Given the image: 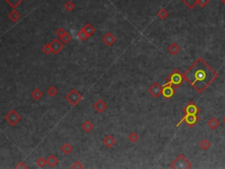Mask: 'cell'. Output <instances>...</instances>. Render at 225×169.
I'll use <instances>...</instances> for the list:
<instances>
[{"label": "cell", "instance_id": "cell-37", "mask_svg": "<svg viewBox=\"0 0 225 169\" xmlns=\"http://www.w3.org/2000/svg\"><path fill=\"white\" fill-rule=\"evenodd\" d=\"M221 1H222V3H223V5L225 6V0H221Z\"/></svg>", "mask_w": 225, "mask_h": 169}, {"label": "cell", "instance_id": "cell-12", "mask_svg": "<svg viewBox=\"0 0 225 169\" xmlns=\"http://www.w3.org/2000/svg\"><path fill=\"white\" fill-rule=\"evenodd\" d=\"M93 108L98 113V114H101L105 111V109L107 108V105L105 101L101 99L98 100L94 104H93Z\"/></svg>", "mask_w": 225, "mask_h": 169}, {"label": "cell", "instance_id": "cell-11", "mask_svg": "<svg viewBox=\"0 0 225 169\" xmlns=\"http://www.w3.org/2000/svg\"><path fill=\"white\" fill-rule=\"evenodd\" d=\"M102 42H104L107 47H110V46H112L116 42V37L112 35L111 32H107L102 37Z\"/></svg>", "mask_w": 225, "mask_h": 169}, {"label": "cell", "instance_id": "cell-7", "mask_svg": "<svg viewBox=\"0 0 225 169\" xmlns=\"http://www.w3.org/2000/svg\"><path fill=\"white\" fill-rule=\"evenodd\" d=\"M162 89L163 85H161L158 82H155L149 87L148 92L153 98L157 99L162 94Z\"/></svg>", "mask_w": 225, "mask_h": 169}, {"label": "cell", "instance_id": "cell-23", "mask_svg": "<svg viewBox=\"0 0 225 169\" xmlns=\"http://www.w3.org/2000/svg\"><path fill=\"white\" fill-rule=\"evenodd\" d=\"M210 142L208 140V139H203V140L201 141V143H200V147L201 148L203 151H208L210 148Z\"/></svg>", "mask_w": 225, "mask_h": 169}, {"label": "cell", "instance_id": "cell-38", "mask_svg": "<svg viewBox=\"0 0 225 169\" xmlns=\"http://www.w3.org/2000/svg\"><path fill=\"white\" fill-rule=\"evenodd\" d=\"M223 123L225 124V116H224V118H223Z\"/></svg>", "mask_w": 225, "mask_h": 169}, {"label": "cell", "instance_id": "cell-16", "mask_svg": "<svg viewBox=\"0 0 225 169\" xmlns=\"http://www.w3.org/2000/svg\"><path fill=\"white\" fill-rule=\"evenodd\" d=\"M73 150H74V147L70 145V143H68V142L64 143L63 145H62V147H61L62 152L64 153L65 155H70L72 152Z\"/></svg>", "mask_w": 225, "mask_h": 169}, {"label": "cell", "instance_id": "cell-15", "mask_svg": "<svg viewBox=\"0 0 225 169\" xmlns=\"http://www.w3.org/2000/svg\"><path fill=\"white\" fill-rule=\"evenodd\" d=\"M46 161H47V164L49 165L50 167H55L56 166L58 165V163H59V159L56 156L52 154L48 157V159L46 160Z\"/></svg>", "mask_w": 225, "mask_h": 169}, {"label": "cell", "instance_id": "cell-31", "mask_svg": "<svg viewBox=\"0 0 225 169\" xmlns=\"http://www.w3.org/2000/svg\"><path fill=\"white\" fill-rule=\"evenodd\" d=\"M42 52L45 54V55H49V54H51L52 53V49H51V47H50V44H45L43 47H42Z\"/></svg>", "mask_w": 225, "mask_h": 169}, {"label": "cell", "instance_id": "cell-13", "mask_svg": "<svg viewBox=\"0 0 225 169\" xmlns=\"http://www.w3.org/2000/svg\"><path fill=\"white\" fill-rule=\"evenodd\" d=\"M102 143L106 148H112L116 144V140L112 135H106L105 138L102 141Z\"/></svg>", "mask_w": 225, "mask_h": 169}, {"label": "cell", "instance_id": "cell-8", "mask_svg": "<svg viewBox=\"0 0 225 169\" xmlns=\"http://www.w3.org/2000/svg\"><path fill=\"white\" fill-rule=\"evenodd\" d=\"M49 44H50V47L52 49V53L55 55L59 54L64 49V43L57 38L54 39Z\"/></svg>", "mask_w": 225, "mask_h": 169}, {"label": "cell", "instance_id": "cell-27", "mask_svg": "<svg viewBox=\"0 0 225 169\" xmlns=\"http://www.w3.org/2000/svg\"><path fill=\"white\" fill-rule=\"evenodd\" d=\"M182 1L186 5V6L188 7L189 9H194V7L196 6L198 0H182Z\"/></svg>", "mask_w": 225, "mask_h": 169}, {"label": "cell", "instance_id": "cell-1", "mask_svg": "<svg viewBox=\"0 0 225 169\" xmlns=\"http://www.w3.org/2000/svg\"><path fill=\"white\" fill-rule=\"evenodd\" d=\"M183 77L199 93H202L217 78L218 74L204 59L199 57L184 72Z\"/></svg>", "mask_w": 225, "mask_h": 169}, {"label": "cell", "instance_id": "cell-9", "mask_svg": "<svg viewBox=\"0 0 225 169\" xmlns=\"http://www.w3.org/2000/svg\"><path fill=\"white\" fill-rule=\"evenodd\" d=\"M200 109L194 101H190L187 106L183 109V113L185 115H198Z\"/></svg>", "mask_w": 225, "mask_h": 169}, {"label": "cell", "instance_id": "cell-3", "mask_svg": "<svg viewBox=\"0 0 225 169\" xmlns=\"http://www.w3.org/2000/svg\"><path fill=\"white\" fill-rule=\"evenodd\" d=\"M170 167H171L172 168L188 169L192 167V165H191V163L187 160V159H186L184 155L180 154L176 158L175 160H173V161L171 163Z\"/></svg>", "mask_w": 225, "mask_h": 169}, {"label": "cell", "instance_id": "cell-22", "mask_svg": "<svg viewBox=\"0 0 225 169\" xmlns=\"http://www.w3.org/2000/svg\"><path fill=\"white\" fill-rule=\"evenodd\" d=\"M157 16H158V18L162 20V21H164L167 17L169 16V13L167 12V10L166 9H164V8H162L160 9L158 12H157Z\"/></svg>", "mask_w": 225, "mask_h": 169}, {"label": "cell", "instance_id": "cell-6", "mask_svg": "<svg viewBox=\"0 0 225 169\" xmlns=\"http://www.w3.org/2000/svg\"><path fill=\"white\" fill-rule=\"evenodd\" d=\"M199 120H200V118H199L198 115H185L182 119L178 122V124L176 125V127L179 128L183 122H186L187 126L194 127L198 122Z\"/></svg>", "mask_w": 225, "mask_h": 169}, {"label": "cell", "instance_id": "cell-36", "mask_svg": "<svg viewBox=\"0 0 225 169\" xmlns=\"http://www.w3.org/2000/svg\"><path fill=\"white\" fill-rule=\"evenodd\" d=\"M14 168H18V169H25V168H28V167L24 163V162H20V163H18V165L17 166H15L14 167Z\"/></svg>", "mask_w": 225, "mask_h": 169}, {"label": "cell", "instance_id": "cell-5", "mask_svg": "<svg viewBox=\"0 0 225 169\" xmlns=\"http://www.w3.org/2000/svg\"><path fill=\"white\" fill-rule=\"evenodd\" d=\"M21 119H22V117H21L20 115L17 112L16 110H14V109H13L10 112L7 113L6 115V116H5V120L11 126L17 125L20 122Z\"/></svg>", "mask_w": 225, "mask_h": 169}, {"label": "cell", "instance_id": "cell-30", "mask_svg": "<svg viewBox=\"0 0 225 169\" xmlns=\"http://www.w3.org/2000/svg\"><path fill=\"white\" fill-rule=\"evenodd\" d=\"M60 39H61V41H62L64 44H68V43H70V42L71 41L72 36H71L70 34H68V33L66 32V34L63 35V37H61Z\"/></svg>", "mask_w": 225, "mask_h": 169}, {"label": "cell", "instance_id": "cell-19", "mask_svg": "<svg viewBox=\"0 0 225 169\" xmlns=\"http://www.w3.org/2000/svg\"><path fill=\"white\" fill-rule=\"evenodd\" d=\"M82 29H83L84 32L87 34V35H88L89 37H91V36H92V35H94V33H95V31H96V29L93 28L90 23H86V24L84 26V28H82Z\"/></svg>", "mask_w": 225, "mask_h": 169}, {"label": "cell", "instance_id": "cell-14", "mask_svg": "<svg viewBox=\"0 0 225 169\" xmlns=\"http://www.w3.org/2000/svg\"><path fill=\"white\" fill-rule=\"evenodd\" d=\"M168 52L171 54V55H172V56H175L177 54H179V52H180V47L178 45V43H176V42H172L170 46L168 47Z\"/></svg>", "mask_w": 225, "mask_h": 169}, {"label": "cell", "instance_id": "cell-17", "mask_svg": "<svg viewBox=\"0 0 225 169\" xmlns=\"http://www.w3.org/2000/svg\"><path fill=\"white\" fill-rule=\"evenodd\" d=\"M31 97L35 100H40L43 97V92H42L41 89H39V88H35L34 89L32 92H31Z\"/></svg>", "mask_w": 225, "mask_h": 169}, {"label": "cell", "instance_id": "cell-39", "mask_svg": "<svg viewBox=\"0 0 225 169\" xmlns=\"http://www.w3.org/2000/svg\"><path fill=\"white\" fill-rule=\"evenodd\" d=\"M0 35H1V31H0Z\"/></svg>", "mask_w": 225, "mask_h": 169}, {"label": "cell", "instance_id": "cell-25", "mask_svg": "<svg viewBox=\"0 0 225 169\" xmlns=\"http://www.w3.org/2000/svg\"><path fill=\"white\" fill-rule=\"evenodd\" d=\"M47 92H48V94H49L50 97L54 98V97H56V95H57L58 90L56 89V87L55 85H51V86H49V88L48 89Z\"/></svg>", "mask_w": 225, "mask_h": 169}, {"label": "cell", "instance_id": "cell-34", "mask_svg": "<svg viewBox=\"0 0 225 169\" xmlns=\"http://www.w3.org/2000/svg\"><path fill=\"white\" fill-rule=\"evenodd\" d=\"M71 167L74 169H81L84 168V166H83V164L79 161V160H76V161L74 162V164L71 166Z\"/></svg>", "mask_w": 225, "mask_h": 169}, {"label": "cell", "instance_id": "cell-24", "mask_svg": "<svg viewBox=\"0 0 225 169\" xmlns=\"http://www.w3.org/2000/svg\"><path fill=\"white\" fill-rule=\"evenodd\" d=\"M127 138H128V140L130 141L131 143H136L137 141L139 140V135L136 133V132H135V131H132V132L129 133Z\"/></svg>", "mask_w": 225, "mask_h": 169}, {"label": "cell", "instance_id": "cell-4", "mask_svg": "<svg viewBox=\"0 0 225 169\" xmlns=\"http://www.w3.org/2000/svg\"><path fill=\"white\" fill-rule=\"evenodd\" d=\"M83 99V95L77 89H72L71 91L65 96V100L70 103L72 107H75L78 104V102Z\"/></svg>", "mask_w": 225, "mask_h": 169}, {"label": "cell", "instance_id": "cell-10", "mask_svg": "<svg viewBox=\"0 0 225 169\" xmlns=\"http://www.w3.org/2000/svg\"><path fill=\"white\" fill-rule=\"evenodd\" d=\"M174 88L169 84H165L163 85L162 89V95L165 99H171L174 95Z\"/></svg>", "mask_w": 225, "mask_h": 169}, {"label": "cell", "instance_id": "cell-26", "mask_svg": "<svg viewBox=\"0 0 225 169\" xmlns=\"http://www.w3.org/2000/svg\"><path fill=\"white\" fill-rule=\"evenodd\" d=\"M77 38L81 41V42H84L89 36L87 35V34L84 32V30L83 29H81V30H79L78 32L77 33Z\"/></svg>", "mask_w": 225, "mask_h": 169}, {"label": "cell", "instance_id": "cell-21", "mask_svg": "<svg viewBox=\"0 0 225 169\" xmlns=\"http://www.w3.org/2000/svg\"><path fill=\"white\" fill-rule=\"evenodd\" d=\"M93 128H94V126H93L92 122H91V121H89V120L85 121L84 123L82 124V129L84 130L86 133H90L91 130H93Z\"/></svg>", "mask_w": 225, "mask_h": 169}, {"label": "cell", "instance_id": "cell-2", "mask_svg": "<svg viewBox=\"0 0 225 169\" xmlns=\"http://www.w3.org/2000/svg\"><path fill=\"white\" fill-rule=\"evenodd\" d=\"M166 80H167L166 84L171 85L174 89H176L183 83L184 77L182 73L178 69H176L170 74V76L166 78Z\"/></svg>", "mask_w": 225, "mask_h": 169}, {"label": "cell", "instance_id": "cell-20", "mask_svg": "<svg viewBox=\"0 0 225 169\" xmlns=\"http://www.w3.org/2000/svg\"><path fill=\"white\" fill-rule=\"evenodd\" d=\"M8 18H9V20H11L13 22H17L19 20H20L21 14L14 9L13 11H12V12L9 13Z\"/></svg>", "mask_w": 225, "mask_h": 169}, {"label": "cell", "instance_id": "cell-33", "mask_svg": "<svg viewBox=\"0 0 225 169\" xmlns=\"http://www.w3.org/2000/svg\"><path fill=\"white\" fill-rule=\"evenodd\" d=\"M65 34H66V31H65V29H63V28H62V27H60V28L56 29V35L57 37L61 38V37H63Z\"/></svg>", "mask_w": 225, "mask_h": 169}, {"label": "cell", "instance_id": "cell-32", "mask_svg": "<svg viewBox=\"0 0 225 169\" xmlns=\"http://www.w3.org/2000/svg\"><path fill=\"white\" fill-rule=\"evenodd\" d=\"M36 165H37L39 167L43 168V167L47 165V161H46V160L43 159V158H39V159L36 160Z\"/></svg>", "mask_w": 225, "mask_h": 169}, {"label": "cell", "instance_id": "cell-35", "mask_svg": "<svg viewBox=\"0 0 225 169\" xmlns=\"http://www.w3.org/2000/svg\"><path fill=\"white\" fill-rule=\"evenodd\" d=\"M208 3H209V0H198L197 1V4L201 7H202V8L206 6Z\"/></svg>", "mask_w": 225, "mask_h": 169}, {"label": "cell", "instance_id": "cell-29", "mask_svg": "<svg viewBox=\"0 0 225 169\" xmlns=\"http://www.w3.org/2000/svg\"><path fill=\"white\" fill-rule=\"evenodd\" d=\"M6 3L9 6H11L13 8L15 9L18 6L20 5V3L23 0H6Z\"/></svg>", "mask_w": 225, "mask_h": 169}, {"label": "cell", "instance_id": "cell-18", "mask_svg": "<svg viewBox=\"0 0 225 169\" xmlns=\"http://www.w3.org/2000/svg\"><path fill=\"white\" fill-rule=\"evenodd\" d=\"M207 124H208V128H210L211 130H216L218 127L220 126V122H219L218 119H216V117H212V118L208 122Z\"/></svg>", "mask_w": 225, "mask_h": 169}, {"label": "cell", "instance_id": "cell-28", "mask_svg": "<svg viewBox=\"0 0 225 169\" xmlns=\"http://www.w3.org/2000/svg\"><path fill=\"white\" fill-rule=\"evenodd\" d=\"M64 8L67 12H72L75 9V4L72 1H68L65 5H64Z\"/></svg>", "mask_w": 225, "mask_h": 169}]
</instances>
